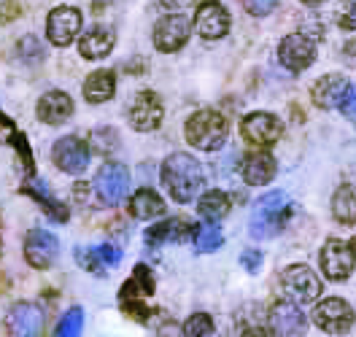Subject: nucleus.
<instances>
[{"label": "nucleus", "instance_id": "1", "mask_svg": "<svg viewBox=\"0 0 356 337\" xmlns=\"http://www.w3.org/2000/svg\"><path fill=\"white\" fill-rule=\"evenodd\" d=\"M162 183L168 186L170 197L176 202H192L205 183L202 165L192 154H184V151L170 154L162 165Z\"/></svg>", "mask_w": 356, "mask_h": 337}, {"label": "nucleus", "instance_id": "2", "mask_svg": "<svg viewBox=\"0 0 356 337\" xmlns=\"http://www.w3.org/2000/svg\"><path fill=\"white\" fill-rule=\"evenodd\" d=\"M291 219V202L284 192H267L259 200L254 202V211H251V235L267 240V238H275L286 222Z\"/></svg>", "mask_w": 356, "mask_h": 337}, {"label": "nucleus", "instance_id": "3", "mask_svg": "<svg viewBox=\"0 0 356 337\" xmlns=\"http://www.w3.org/2000/svg\"><path fill=\"white\" fill-rule=\"evenodd\" d=\"M227 133H229V124L219 111H197L189 116L186 122V140L195 146V149H202V151H216L222 149L224 140H227Z\"/></svg>", "mask_w": 356, "mask_h": 337}, {"label": "nucleus", "instance_id": "4", "mask_svg": "<svg viewBox=\"0 0 356 337\" xmlns=\"http://www.w3.org/2000/svg\"><path fill=\"white\" fill-rule=\"evenodd\" d=\"M281 283H284L286 297L297 305H311L321 294V281L316 278V272L308 265H289L284 270Z\"/></svg>", "mask_w": 356, "mask_h": 337}, {"label": "nucleus", "instance_id": "5", "mask_svg": "<svg viewBox=\"0 0 356 337\" xmlns=\"http://www.w3.org/2000/svg\"><path fill=\"white\" fill-rule=\"evenodd\" d=\"M130 189V173L119 162H106L95 176V192L106 205H119Z\"/></svg>", "mask_w": 356, "mask_h": 337}, {"label": "nucleus", "instance_id": "6", "mask_svg": "<svg viewBox=\"0 0 356 337\" xmlns=\"http://www.w3.org/2000/svg\"><path fill=\"white\" fill-rule=\"evenodd\" d=\"M313 321L330 335H343L354 327V308L340 297H330V299H321L316 305Z\"/></svg>", "mask_w": 356, "mask_h": 337}, {"label": "nucleus", "instance_id": "7", "mask_svg": "<svg viewBox=\"0 0 356 337\" xmlns=\"http://www.w3.org/2000/svg\"><path fill=\"white\" fill-rule=\"evenodd\" d=\"M51 157H54V165L63 170V173H70V176H81L89 165V149L87 143L76 135H67V138H60L51 149Z\"/></svg>", "mask_w": 356, "mask_h": 337}, {"label": "nucleus", "instance_id": "8", "mask_svg": "<svg viewBox=\"0 0 356 337\" xmlns=\"http://www.w3.org/2000/svg\"><path fill=\"white\" fill-rule=\"evenodd\" d=\"M241 133L254 146H273L281 138V133H284V124H281V119L275 113L257 111L248 113L241 122Z\"/></svg>", "mask_w": 356, "mask_h": 337}, {"label": "nucleus", "instance_id": "9", "mask_svg": "<svg viewBox=\"0 0 356 337\" xmlns=\"http://www.w3.org/2000/svg\"><path fill=\"white\" fill-rule=\"evenodd\" d=\"M81 30V11L73 6H60L46 19V35L54 46H70Z\"/></svg>", "mask_w": 356, "mask_h": 337}, {"label": "nucleus", "instance_id": "10", "mask_svg": "<svg viewBox=\"0 0 356 337\" xmlns=\"http://www.w3.org/2000/svg\"><path fill=\"white\" fill-rule=\"evenodd\" d=\"M165 116V106L159 100L156 92H138V97L130 106V124L138 133H152L162 124Z\"/></svg>", "mask_w": 356, "mask_h": 337}, {"label": "nucleus", "instance_id": "11", "mask_svg": "<svg viewBox=\"0 0 356 337\" xmlns=\"http://www.w3.org/2000/svg\"><path fill=\"white\" fill-rule=\"evenodd\" d=\"M189 30H192V24L184 14H168L154 24V46L165 54L178 51L189 41Z\"/></svg>", "mask_w": 356, "mask_h": 337}, {"label": "nucleus", "instance_id": "12", "mask_svg": "<svg viewBox=\"0 0 356 337\" xmlns=\"http://www.w3.org/2000/svg\"><path fill=\"white\" fill-rule=\"evenodd\" d=\"M278 57H281L284 67H289L291 73H302L316 60V44L308 35H302V33H291V35H286L281 41Z\"/></svg>", "mask_w": 356, "mask_h": 337}, {"label": "nucleus", "instance_id": "13", "mask_svg": "<svg viewBox=\"0 0 356 337\" xmlns=\"http://www.w3.org/2000/svg\"><path fill=\"white\" fill-rule=\"evenodd\" d=\"M195 27L202 38L208 41H219L229 33V11L224 8L222 3L216 0H208L197 6V14H195Z\"/></svg>", "mask_w": 356, "mask_h": 337}, {"label": "nucleus", "instance_id": "14", "mask_svg": "<svg viewBox=\"0 0 356 337\" xmlns=\"http://www.w3.org/2000/svg\"><path fill=\"white\" fill-rule=\"evenodd\" d=\"M60 254V243L51 232L46 229H33L24 240V259L30 262V268L35 270H46L51 268V262L57 259Z\"/></svg>", "mask_w": 356, "mask_h": 337}, {"label": "nucleus", "instance_id": "15", "mask_svg": "<svg viewBox=\"0 0 356 337\" xmlns=\"http://www.w3.org/2000/svg\"><path fill=\"white\" fill-rule=\"evenodd\" d=\"M354 251L343 240H327V246L321 251V270L327 272L330 281H346L354 270Z\"/></svg>", "mask_w": 356, "mask_h": 337}, {"label": "nucleus", "instance_id": "16", "mask_svg": "<svg viewBox=\"0 0 356 337\" xmlns=\"http://www.w3.org/2000/svg\"><path fill=\"white\" fill-rule=\"evenodd\" d=\"M8 332L17 337H35L44 327V313L33 302H19L8 311Z\"/></svg>", "mask_w": 356, "mask_h": 337}, {"label": "nucleus", "instance_id": "17", "mask_svg": "<svg viewBox=\"0 0 356 337\" xmlns=\"http://www.w3.org/2000/svg\"><path fill=\"white\" fill-rule=\"evenodd\" d=\"M270 329L281 337L300 335L305 329V315L297 308V302L286 299V302L273 305V311H270Z\"/></svg>", "mask_w": 356, "mask_h": 337}, {"label": "nucleus", "instance_id": "18", "mask_svg": "<svg viewBox=\"0 0 356 337\" xmlns=\"http://www.w3.org/2000/svg\"><path fill=\"white\" fill-rule=\"evenodd\" d=\"M73 116V100H70V94L60 90H51L46 92L44 97L38 100V119L44 122V124H63Z\"/></svg>", "mask_w": 356, "mask_h": 337}, {"label": "nucleus", "instance_id": "19", "mask_svg": "<svg viewBox=\"0 0 356 337\" xmlns=\"http://www.w3.org/2000/svg\"><path fill=\"white\" fill-rule=\"evenodd\" d=\"M192 229L195 227L189 224L186 219H165V222L146 229V246L156 248L162 243H181V240H186L192 235Z\"/></svg>", "mask_w": 356, "mask_h": 337}, {"label": "nucleus", "instance_id": "20", "mask_svg": "<svg viewBox=\"0 0 356 337\" xmlns=\"http://www.w3.org/2000/svg\"><path fill=\"white\" fill-rule=\"evenodd\" d=\"M113 44H116V35H113L111 27H103V24H95L92 30H87L81 35V44H79V51L84 60H103L111 54Z\"/></svg>", "mask_w": 356, "mask_h": 337}, {"label": "nucleus", "instance_id": "21", "mask_svg": "<svg viewBox=\"0 0 356 337\" xmlns=\"http://www.w3.org/2000/svg\"><path fill=\"white\" fill-rule=\"evenodd\" d=\"M79 262L95 272V275H106L111 268H116L122 262V251L111 243H103V246H95V248H81L79 251Z\"/></svg>", "mask_w": 356, "mask_h": 337}, {"label": "nucleus", "instance_id": "22", "mask_svg": "<svg viewBox=\"0 0 356 337\" xmlns=\"http://www.w3.org/2000/svg\"><path fill=\"white\" fill-rule=\"evenodd\" d=\"M346 90H348V81H346L343 76L332 73V76H321V79L313 84L311 97L318 108H337L340 100H343V94H346Z\"/></svg>", "mask_w": 356, "mask_h": 337}, {"label": "nucleus", "instance_id": "23", "mask_svg": "<svg viewBox=\"0 0 356 337\" xmlns=\"http://www.w3.org/2000/svg\"><path fill=\"white\" fill-rule=\"evenodd\" d=\"M22 192L24 195H30L33 200L44 208V213L51 219V222H67L70 211L65 208V202H60L51 192H49V186H46L44 181H27Z\"/></svg>", "mask_w": 356, "mask_h": 337}, {"label": "nucleus", "instance_id": "24", "mask_svg": "<svg viewBox=\"0 0 356 337\" xmlns=\"http://www.w3.org/2000/svg\"><path fill=\"white\" fill-rule=\"evenodd\" d=\"M275 159L265 154V151H259V154H251V157H245L243 162V179L251 183V186H265L270 181L275 179Z\"/></svg>", "mask_w": 356, "mask_h": 337}, {"label": "nucleus", "instance_id": "25", "mask_svg": "<svg viewBox=\"0 0 356 337\" xmlns=\"http://www.w3.org/2000/svg\"><path fill=\"white\" fill-rule=\"evenodd\" d=\"M130 213L140 222H149V219H156L165 213V202L154 189H138L130 200Z\"/></svg>", "mask_w": 356, "mask_h": 337}, {"label": "nucleus", "instance_id": "26", "mask_svg": "<svg viewBox=\"0 0 356 337\" xmlns=\"http://www.w3.org/2000/svg\"><path fill=\"white\" fill-rule=\"evenodd\" d=\"M116 92V76L111 70H95L84 81V97L89 103H106Z\"/></svg>", "mask_w": 356, "mask_h": 337}, {"label": "nucleus", "instance_id": "27", "mask_svg": "<svg viewBox=\"0 0 356 337\" xmlns=\"http://www.w3.org/2000/svg\"><path fill=\"white\" fill-rule=\"evenodd\" d=\"M156 289V281L154 275H152V270L146 268V265H138L133 270V275H130V281L122 286V299H143V297H149V294H154Z\"/></svg>", "mask_w": 356, "mask_h": 337}, {"label": "nucleus", "instance_id": "28", "mask_svg": "<svg viewBox=\"0 0 356 337\" xmlns=\"http://www.w3.org/2000/svg\"><path fill=\"white\" fill-rule=\"evenodd\" d=\"M332 213L343 224H356V186H351V183L337 186L332 197Z\"/></svg>", "mask_w": 356, "mask_h": 337}, {"label": "nucleus", "instance_id": "29", "mask_svg": "<svg viewBox=\"0 0 356 337\" xmlns=\"http://www.w3.org/2000/svg\"><path fill=\"white\" fill-rule=\"evenodd\" d=\"M200 216L202 219H208V222H219L224 219L227 213H229V197L219 192V189H213V192H205L200 197Z\"/></svg>", "mask_w": 356, "mask_h": 337}, {"label": "nucleus", "instance_id": "30", "mask_svg": "<svg viewBox=\"0 0 356 337\" xmlns=\"http://www.w3.org/2000/svg\"><path fill=\"white\" fill-rule=\"evenodd\" d=\"M222 243H224V232L216 222H208V224L197 227V232H195V246H197V251H216Z\"/></svg>", "mask_w": 356, "mask_h": 337}, {"label": "nucleus", "instance_id": "31", "mask_svg": "<svg viewBox=\"0 0 356 337\" xmlns=\"http://www.w3.org/2000/svg\"><path fill=\"white\" fill-rule=\"evenodd\" d=\"M17 51H19L22 63H27V65H35V63H41L46 57L44 44L35 35H24L22 41H19V46H17Z\"/></svg>", "mask_w": 356, "mask_h": 337}, {"label": "nucleus", "instance_id": "32", "mask_svg": "<svg viewBox=\"0 0 356 337\" xmlns=\"http://www.w3.org/2000/svg\"><path fill=\"white\" fill-rule=\"evenodd\" d=\"M81 327H84V311H81V308H70V311L63 315L60 327H57V335L76 337L79 332H81Z\"/></svg>", "mask_w": 356, "mask_h": 337}, {"label": "nucleus", "instance_id": "33", "mask_svg": "<svg viewBox=\"0 0 356 337\" xmlns=\"http://www.w3.org/2000/svg\"><path fill=\"white\" fill-rule=\"evenodd\" d=\"M184 335L186 337L213 335V321H211V315H205V313L189 315V318H186V324H184Z\"/></svg>", "mask_w": 356, "mask_h": 337}, {"label": "nucleus", "instance_id": "34", "mask_svg": "<svg viewBox=\"0 0 356 337\" xmlns=\"http://www.w3.org/2000/svg\"><path fill=\"white\" fill-rule=\"evenodd\" d=\"M337 24L343 30H356V0H340V6H337Z\"/></svg>", "mask_w": 356, "mask_h": 337}, {"label": "nucleus", "instance_id": "35", "mask_svg": "<svg viewBox=\"0 0 356 337\" xmlns=\"http://www.w3.org/2000/svg\"><path fill=\"white\" fill-rule=\"evenodd\" d=\"M116 133L113 130H95L92 133V143H95V149L100 151V154H108V151H113L116 149Z\"/></svg>", "mask_w": 356, "mask_h": 337}, {"label": "nucleus", "instance_id": "36", "mask_svg": "<svg viewBox=\"0 0 356 337\" xmlns=\"http://www.w3.org/2000/svg\"><path fill=\"white\" fill-rule=\"evenodd\" d=\"M122 311L130 318H135V321H146L149 318V311H146V305L140 299H122Z\"/></svg>", "mask_w": 356, "mask_h": 337}, {"label": "nucleus", "instance_id": "37", "mask_svg": "<svg viewBox=\"0 0 356 337\" xmlns=\"http://www.w3.org/2000/svg\"><path fill=\"white\" fill-rule=\"evenodd\" d=\"M275 6H278V0H245L248 14H254V17H267Z\"/></svg>", "mask_w": 356, "mask_h": 337}, {"label": "nucleus", "instance_id": "38", "mask_svg": "<svg viewBox=\"0 0 356 337\" xmlns=\"http://www.w3.org/2000/svg\"><path fill=\"white\" fill-rule=\"evenodd\" d=\"M241 265L245 268V272H257L259 265H262V251H257V248H245L243 254H241Z\"/></svg>", "mask_w": 356, "mask_h": 337}, {"label": "nucleus", "instance_id": "39", "mask_svg": "<svg viewBox=\"0 0 356 337\" xmlns=\"http://www.w3.org/2000/svg\"><path fill=\"white\" fill-rule=\"evenodd\" d=\"M340 108L346 113V119L356 122V87H348V90H346L343 100H340Z\"/></svg>", "mask_w": 356, "mask_h": 337}, {"label": "nucleus", "instance_id": "40", "mask_svg": "<svg viewBox=\"0 0 356 337\" xmlns=\"http://www.w3.org/2000/svg\"><path fill=\"white\" fill-rule=\"evenodd\" d=\"M11 130H14V124H11V119H8V116H6V113L0 111V135H11Z\"/></svg>", "mask_w": 356, "mask_h": 337}, {"label": "nucleus", "instance_id": "41", "mask_svg": "<svg viewBox=\"0 0 356 337\" xmlns=\"http://www.w3.org/2000/svg\"><path fill=\"white\" fill-rule=\"evenodd\" d=\"M346 60H348V65H356V41L346 46Z\"/></svg>", "mask_w": 356, "mask_h": 337}, {"label": "nucleus", "instance_id": "42", "mask_svg": "<svg viewBox=\"0 0 356 337\" xmlns=\"http://www.w3.org/2000/svg\"><path fill=\"white\" fill-rule=\"evenodd\" d=\"M302 3H308V6H316V3H324V0H302Z\"/></svg>", "mask_w": 356, "mask_h": 337}, {"label": "nucleus", "instance_id": "43", "mask_svg": "<svg viewBox=\"0 0 356 337\" xmlns=\"http://www.w3.org/2000/svg\"><path fill=\"white\" fill-rule=\"evenodd\" d=\"M348 246H351V251H354V256H356V238L351 240V243H348Z\"/></svg>", "mask_w": 356, "mask_h": 337}]
</instances>
